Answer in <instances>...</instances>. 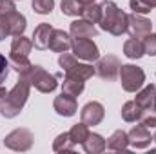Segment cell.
<instances>
[{
  "label": "cell",
  "mask_w": 156,
  "mask_h": 154,
  "mask_svg": "<svg viewBox=\"0 0 156 154\" xmlns=\"http://www.w3.org/2000/svg\"><path fill=\"white\" fill-rule=\"evenodd\" d=\"M31 93V83L24 78H20L16 82V85L4 96L0 98V114L4 118H15L20 114V111L24 109L27 98Z\"/></svg>",
  "instance_id": "obj_1"
},
{
  "label": "cell",
  "mask_w": 156,
  "mask_h": 154,
  "mask_svg": "<svg viewBox=\"0 0 156 154\" xmlns=\"http://www.w3.org/2000/svg\"><path fill=\"white\" fill-rule=\"evenodd\" d=\"M100 27L115 37H122L127 33V13H123L115 2L105 0L102 4V18H100Z\"/></svg>",
  "instance_id": "obj_2"
},
{
  "label": "cell",
  "mask_w": 156,
  "mask_h": 154,
  "mask_svg": "<svg viewBox=\"0 0 156 154\" xmlns=\"http://www.w3.org/2000/svg\"><path fill=\"white\" fill-rule=\"evenodd\" d=\"M58 64L60 67L66 71V75L69 76L80 78V80H89V78L94 76L96 69L91 65V64H82V62H76V56L75 54H69V53H62L60 58H58Z\"/></svg>",
  "instance_id": "obj_3"
},
{
  "label": "cell",
  "mask_w": 156,
  "mask_h": 154,
  "mask_svg": "<svg viewBox=\"0 0 156 154\" xmlns=\"http://www.w3.org/2000/svg\"><path fill=\"white\" fill-rule=\"evenodd\" d=\"M20 78L27 80L35 89H38L40 93H53L58 87V82L55 75H49L44 67L40 65H33L26 75H20Z\"/></svg>",
  "instance_id": "obj_4"
},
{
  "label": "cell",
  "mask_w": 156,
  "mask_h": 154,
  "mask_svg": "<svg viewBox=\"0 0 156 154\" xmlns=\"http://www.w3.org/2000/svg\"><path fill=\"white\" fill-rule=\"evenodd\" d=\"M118 75H120V82H122L123 91H127V93H136L145 83V73L140 67L133 65V64L120 65V73Z\"/></svg>",
  "instance_id": "obj_5"
},
{
  "label": "cell",
  "mask_w": 156,
  "mask_h": 154,
  "mask_svg": "<svg viewBox=\"0 0 156 154\" xmlns=\"http://www.w3.org/2000/svg\"><path fill=\"white\" fill-rule=\"evenodd\" d=\"M33 142H35L33 132H31L29 129H24V127L11 131V132L4 138V145H5L7 149H11V151H18V152L29 151V149L33 147Z\"/></svg>",
  "instance_id": "obj_6"
},
{
  "label": "cell",
  "mask_w": 156,
  "mask_h": 154,
  "mask_svg": "<svg viewBox=\"0 0 156 154\" xmlns=\"http://www.w3.org/2000/svg\"><path fill=\"white\" fill-rule=\"evenodd\" d=\"M71 49H73V54L76 58L85 60V62H96L100 58L98 47L91 38H73L71 40Z\"/></svg>",
  "instance_id": "obj_7"
},
{
  "label": "cell",
  "mask_w": 156,
  "mask_h": 154,
  "mask_svg": "<svg viewBox=\"0 0 156 154\" xmlns=\"http://www.w3.org/2000/svg\"><path fill=\"white\" fill-rule=\"evenodd\" d=\"M127 33L131 38H145L149 33H153V22L138 13L127 15Z\"/></svg>",
  "instance_id": "obj_8"
},
{
  "label": "cell",
  "mask_w": 156,
  "mask_h": 154,
  "mask_svg": "<svg viewBox=\"0 0 156 154\" xmlns=\"http://www.w3.org/2000/svg\"><path fill=\"white\" fill-rule=\"evenodd\" d=\"M120 60L115 54H105L104 58H98V64H96V75L102 78V80H115L120 73Z\"/></svg>",
  "instance_id": "obj_9"
},
{
  "label": "cell",
  "mask_w": 156,
  "mask_h": 154,
  "mask_svg": "<svg viewBox=\"0 0 156 154\" xmlns=\"http://www.w3.org/2000/svg\"><path fill=\"white\" fill-rule=\"evenodd\" d=\"M80 116L85 125H98V123H102V120L105 116V109L100 102H89L82 107Z\"/></svg>",
  "instance_id": "obj_10"
},
{
  "label": "cell",
  "mask_w": 156,
  "mask_h": 154,
  "mask_svg": "<svg viewBox=\"0 0 156 154\" xmlns=\"http://www.w3.org/2000/svg\"><path fill=\"white\" fill-rule=\"evenodd\" d=\"M127 136H129V145L134 147V149H145L153 142V136L149 132V127H145V125H134L127 132Z\"/></svg>",
  "instance_id": "obj_11"
},
{
  "label": "cell",
  "mask_w": 156,
  "mask_h": 154,
  "mask_svg": "<svg viewBox=\"0 0 156 154\" xmlns=\"http://www.w3.org/2000/svg\"><path fill=\"white\" fill-rule=\"evenodd\" d=\"M53 107H55L56 114L69 118V116H75V114H76L78 103H76V98H75V96H69V94L62 93L60 96H56V98H55Z\"/></svg>",
  "instance_id": "obj_12"
},
{
  "label": "cell",
  "mask_w": 156,
  "mask_h": 154,
  "mask_svg": "<svg viewBox=\"0 0 156 154\" xmlns=\"http://www.w3.org/2000/svg\"><path fill=\"white\" fill-rule=\"evenodd\" d=\"M69 33L73 38H94L98 35V29L94 27V24L87 22L85 18H78V20L71 22Z\"/></svg>",
  "instance_id": "obj_13"
},
{
  "label": "cell",
  "mask_w": 156,
  "mask_h": 154,
  "mask_svg": "<svg viewBox=\"0 0 156 154\" xmlns=\"http://www.w3.org/2000/svg\"><path fill=\"white\" fill-rule=\"evenodd\" d=\"M71 35L62 29H53L49 38V49L55 53H67L71 49Z\"/></svg>",
  "instance_id": "obj_14"
},
{
  "label": "cell",
  "mask_w": 156,
  "mask_h": 154,
  "mask_svg": "<svg viewBox=\"0 0 156 154\" xmlns=\"http://www.w3.org/2000/svg\"><path fill=\"white\" fill-rule=\"evenodd\" d=\"M51 33H53V27H51V24H45V22H42L38 24L37 27H35V31H33V45L40 49V51H44V49H47L49 47V38H51Z\"/></svg>",
  "instance_id": "obj_15"
},
{
  "label": "cell",
  "mask_w": 156,
  "mask_h": 154,
  "mask_svg": "<svg viewBox=\"0 0 156 154\" xmlns=\"http://www.w3.org/2000/svg\"><path fill=\"white\" fill-rule=\"evenodd\" d=\"M5 16H7V24H9V33H11V37L24 35V31H26V27H27L26 16H24L22 13H18L16 9L11 11V13H7Z\"/></svg>",
  "instance_id": "obj_16"
},
{
  "label": "cell",
  "mask_w": 156,
  "mask_h": 154,
  "mask_svg": "<svg viewBox=\"0 0 156 154\" xmlns=\"http://www.w3.org/2000/svg\"><path fill=\"white\" fill-rule=\"evenodd\" d=\"M82 147L87 154H100L107 149V142L104 140V136H100L96 132H89V136L82 143Z\"/></svg>",
  "instance_id": "obj_17"
},
{
  "label": "cell",
  "mask_w": 156,
  "mask_h": 154,
  "mask_svg": "<svg viewBox=\"0 0 156 154\" xmlns=\"http://www.w3.org/2000/svg\"><path fill=\"white\" fill-rule=\"evenodd\" d=\"M127 147H129V136H127V132L122 131V129L115 131V132L111 134V138L107 140V149H109V151L123 152V151H127Z\"/></svg>",
  "instance_id": "obj_18"
},
{
  "label": "cell",
  "mask_w": 156,
  "mask_h": 154,
  "mask_svg": "<svg viewBox=\"0 0 156 154\" xmlns=\"http://www.w3.org/2000/svg\"><path fill=\"white\" fill-rule=\"evenodd\" d=\"M83 87H85V82L83 80L69 76V75H66L64 82H62V93H66L69 96H75V98H76L78 94L83 93Z\"/></svg>",
  "instance_id": "obj_19"
},
{
  "label": "cell",
  "mask_w": 156,
  "mask_h": 154,
  "mask_svg": "<svg viewBox=\"0 0 156 154\" xmlns=\"http://www.w3.org/2000/svg\"><path fill=\"white\" fill-rule=\"evenodd\" d=\"M154 94H156V85L154 83H149V85H145L142 91H136L134 102H136L142 109H149V107H153Z\"/></svg>",
  "instance_id": "obj_20"
},
{
  "label": "cell",
  "mask_w": 156,
  "mask_h": 154,
  "mask_svg": "<svg viewBox=\"0 0 156 154\" xmlns=\"http://www.w3.org/2000/svg\"><path fill=\"white\" fill-rule=\"evenodd\" d=\"M33 49V40L26 38L24 35L15 37L11 42V54H18V56H29Z\"/></svg>",
  "instance_id": "obj_21"
},
{
  "label": "cell",
  "mask_w": 156,
  "mask_h": 154,
  "mask_svg": "<svg viewBox=\"0 0 156 154\" xmlns=\"http://www.w3.org/2000/svg\"><path fill=\"white\" fill-rule=\"evenodd\" d=\"M123 54L131 60H138L145 54L144 51V42L140 38H129L123 44Z\"/></svg>",
  "instance_id": "obj_22"
},
{
  "label": "cell",
  "mask_w": 156,
  "mask_h": 154,
  "mask_svg": "<svg viewBox=\"0 0 156 154\" xmlns=\"http://www.w3.org/2000/svg\"><path fill=\"white\" fill-rule=\"evenodd\" d=\"M142 107L133 100V102H125L123 103V107H122V118L125 120V121H129V123H133V121H140V116H142Z\"/></svg>",
  "instance_id": "obj_23"
},
{
  "label": "cell",
  "mask_w": 156,
  "mask_h": 154,
  "mask_svg": "<svg viewBox=\"0 0 156 154\" xmlns=\"http://www.w3.org/2000/svg\"><path fill=\"white\" fill-rule=\"evenodd\" d=\"M73 149H75V143H73L69 132L58 134V136L55 138V142H53V151H55V152H71Z\"/></svg>",
  "instance_id": "obj_24"
},
{
  "label": "cell",
  "mask_w": 156,
  "mask_h": 154,
  "mask_svg": "<svg viewBox=\"0 0 156 154\" xmlns=\"http://www.w3.org/2000/svg\"><path fill=\"white\" fill-rule=\"evenodd\" d=\"M9 65H11L18 75H26V73L33 67V64L29 62L27 56H18V54H9Z\"/></svg>",
  "instance_id": "obj_25"
},
{
  "label": "cell",
  "mask_w": 156,
  "mask_h": 154,
  "mask_svg": "<svg viewBox=\"0 0 156 154\" xmlns=\"http://www.w3.org/2000/svg\"><path fill=\"white\" fill-rule=\"evenodd\" d=\"M82 18H85L87 22H91V24H98L100 22V18H102V5H98V4H89V5H83V9H82V15H80Z\"/></svg>",
  "instance_id": "obj_26"
},
{
  "label": "cell",
  "mask_w": 156,
  "mask_h": 154,
  "mask_svg": "<svg viewBox=\"0 0 156 154\" xmlns=\"http://www.w3.org/2000/svg\"><path fill=\"white\" fill-rule=\"evenodd\" d=\"M69 136H71V140H73L75 145H78V143L82 145V143L87 140V136H89V125H85L83 121L73 125L71 131H69Z\"/></svg>",
  "instance_id": "obj_27"
},
{
  "label": "cell",
  "mask_w": 156,
  "mask_h": 154,
  "mask_svg": "<svg viewBox=\"0 0 156 154\" xmlns=\"http://www.w3.org/2000/svg\"><path fill=\"white\" fill-rule=\"evenodd\" d=\"M60 7H62V13L67 16H80L82 9H83V5L78 0H62Z\"/></svg>",
  "instance_id": "obj_28"
},
{
  "label": "cell",
  "mask_w": 156,
  "mask_h": 154,
  "mask_svg": "<svg viewBox=\"0 0 156 154\" xmlns=\"http://www.w3.org/2000/svg\"><path fill=\"white\" fill-rule=\"evenodd\" d=\"M33 9L38 15H49L55 7V0H33Z\"/></svg>",
  "instance_id": "obj_29"
},
{
  "label": "cell",
  "mask_w": 156,
  "mask_h": 154,
  "mask_svg": "<svg viewBox=\"0 0 156 154\" xmlns=\"http://www.w3.org/2000/svg\"><path fill=\"white\" fill-rule=\"evenodd\" d=\"M140 121H142V125H145V127H156V111L153 107H149V109H144L142 111V116H140Z\"/></svg>",
  "instance_id": "obj_30"
},
{
  "label": "cell",
  "mask_w": 156,
  "mask_h": 154,
  "mask_svg": "<svg viewBox=\"0 0 156 154\" xmlns=\"http://www.w3.org/2000/svg\"><path fill=\"white\" fill-rule=\"evenodd\" d=\"M144 51L149 56H156V33H149L144 38Z\"/></svg>",
  "instance_id": "obj_31"
},
{
  "label": "cell",
  "mask_w": 156,
  "mask_h": 154,
  "mask_svg": "<svg viewBox=\"0 0 156 154\" xmlns=\"http://www.w3.org/2000/svg\"><path fill=\"white\" fill-rule=\"evenodd\" d=\"M129 7L133 9V13H138V15H147V13L153 11L144 0H131V2H129Z\"/></svg>",
  "instance_id": "obj_32"
},
{
  "label": "cell",
  "mask_w": 156,
  "mask_h": 154,
  "mask_svg": "<svg viewBox=\"0 0 156 154\" xmlns=\"http://www.w3.org/2000/svg\"><path fill=\"white\" fill-rule=\"evenodd\" d=\"M7 73H9V60L0 53V85H2V82L7 78Z\"/></svg>",
  "instance_id": "obj_33"
},
{
  "label": "cell",
  "mask_w": 156,
  "mask_h": 154,
  "mask_svg": "<svg viewBox=\"0 0 156 154\" xmlns=\"http://www.w3.org/2000/svg\"><path fill=\"white\" fill-rule=\"evenodd\" d=\"M5 37H11L9 24H7V16L5 15H0V40H4Z\"/></svg>",
  "instance_id": "obj_34"
},
{
  "label": "cell",
  "mask_w": 156,
  "mask_h": 154,
  "mask_svg": "<svg viewBox=\"0 0 156 154\" xmlns=\"http://www.w3.org/2000/svg\"><path fill=\"white\" fill-rule=\"evenodd\" d=\"M15 9V0H0V15H7Z\"/></svg>",
  "instance_id": "obj_35"
},
{
  "label": "cell",
  "mask_w": 156,
  "mask_h": 154,
  "mask_svg": "<svg viewBox=\"0 0 156 154\" xmlns=\"http://www.w3.org/2000/svg\"><path fill=\"white\" fill-rule=\"evenodd\" d=\"M144 2H145L151 9H154V7H156V0H144Z\"/></svg>",
  "instance_id": "obj_36"
},
{
  "label": "cell",
  "mask_w": 156,
  "mask_h": 154,
  "mask_svg": "<svg viewBox=\"0 0 156 154\" xmlns=\"http://www.w3.org/2000/svg\"><path fill=\"white\" fill-rule=\"evenodd\" d=\"M82 5H89V4H94V0H78Z\"/></svg>",
  "instance_id": "obj_37"
},
{
  "label": "cell",
  "mask_w": 156,
  "mask_h": 154,
  "mask_svg": "<svg viewBox=\"0 0 156 154\" xmlns=\"http://www.w3.org/2000/svg\"><path fill=\"white\" fill-rule=\"evenodd\" d=\"M5 94H7V91H5V87H2V85H0V98H4Z\"/></svg>",
  "instance_id": "obj_38"
},
{
  "label": "cell",
  "mask_w": 156,
  "mask_h": 154,
  "mask_svg": "<svg viewBox=\"0 0 156 154\" xmlns=\"http://www.w3.org/2000/svg\"><path fill=\"white\" fill-rule=\"evenodd\" d=\"M153 109L156 111V94H154V100H153Z\"/></svg>",
  "instance_id": "obj_39"
},
{
  "label": "cell",
  "mask_w": 156,
  "mask_h": 154,
  "mask_svg": "<svg viewBox=\"0 0 156 154\" xmlns=\"http://www.w3.org/2000/svg\"><path fill=\"white\" fill-rule=\"evenodd\" d=\"M153 140H154V142H156V132H154V136H153Z\"/></svg>",
  "instance_id": "obj_40"
}]
</instances>
